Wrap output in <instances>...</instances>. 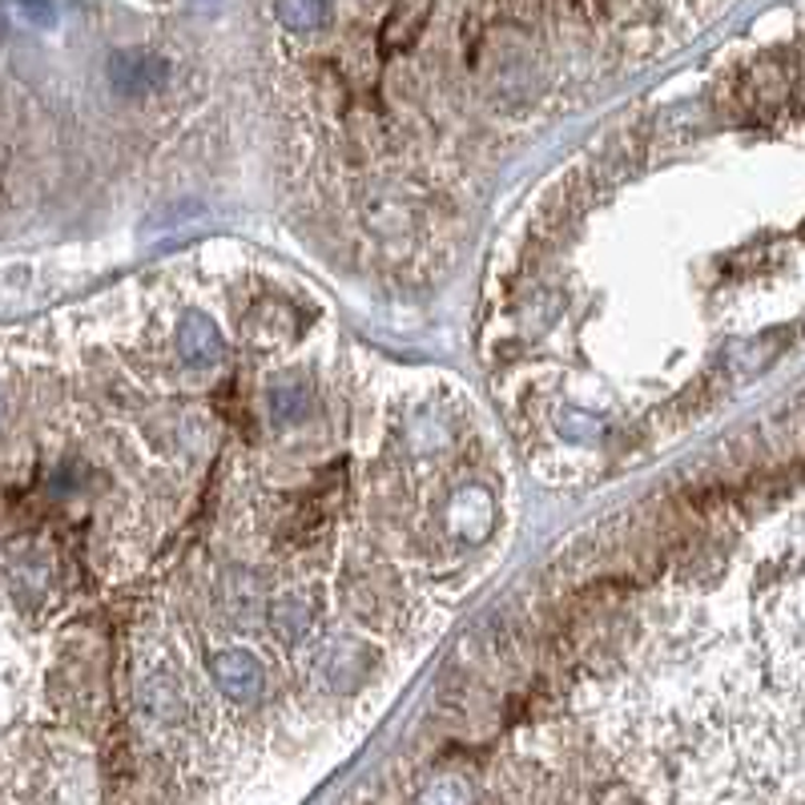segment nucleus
I'll return each mask as SVG.
<instances>
[{"mask_svg":"<svg viewBox=\"0 0 805 805\" xmlns=\"http://www.w3.org/2000/svg\"><path fill=\"white\" fill-rule=\"evenodd\" d=\"M214 677L234 701H250V696L262 689V673H258V661L246 657V652H221L214 661Z\"/></svg>","mask_w":805,"mask_h":805,"instance_id":"1","label":"nucleus"},{"mask_svg":"<svg viewBox=\"0 0 805 805\" xmlns=\"http://www.w3.org/2000/svg\"><path fill=\"white\" fill-rule=\"evenodd\" d=\"M182 354L189 363H221V339L206 319H189L182 331Z\"/></svg>","mask_w":805,"mask_h":805,"instance_id":"2","label":"nucleus"},{"mask_svg":"<svg viewBox=\"0 0 805 805\" xmlns=\"http://www.w3.org/2000/svg\"><path fill=\"white\" fill-rule=\"evenodd\" d=\"M157 78H162V65H157V61H142V56H122V61H113V81L122 89H130V93L154 85Z\"/></svg>","mask_w":805,"mask_h":805,"instance_id":"3","label":"nucleus"},{"mask_svg":"<svg viewBox=\"0 0 805 805\" xmlns=\"http://www.w3.org/2000/svg\"><path fill=\"white\" fill-rule=\"evenodd\" d=\"M278 17L287 29L295 33H310V29H319L327 9H322V0H278Z\"/></svg>","mask_w":805,"mask_h":805,"instance_id":"4","label":"nucleus"},{"mask_svg":"<svg viewBox=\"0 0 805 805\" xmlns=\"http://www.w3.org/2000/svg\"><path fill=\"white\" fill-rule=\"evenodd\" d=\"M420 805H472V794L460 777H435L420 794Z\"/></svg>","mask_w":805,"mask_h":805,"instance_id":"5","label":"nucleus"},{"mask_svg":"<svg viewBox=\"0 0 805 805\" xmlns=\"http://www.w3.org/2000/svg\"><path fill=\"white\" fill-rule=\"evenodd\" d=\"M270 407H275V415L282 423H298V420H307L310 395L302 391V386H282V391L270 395Z\"/></svg>","mask_w":805,"mask_h":805,"instance_id":"6","label":"nucleus"}]
</instances>
